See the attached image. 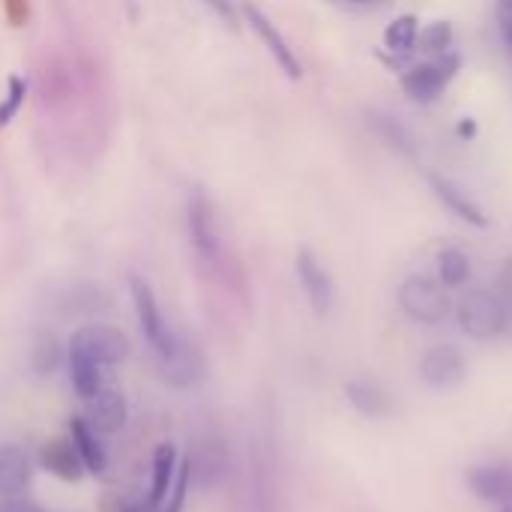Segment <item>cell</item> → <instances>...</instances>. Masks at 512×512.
I'll return each mask as SVG.
<instances>
[{"label":"cell","instance_id":"6da1fadb","mask_svg":"<svg viewBox=\"0 0 512 512\" xmlns=\"http://www.w3.org/2000/svg\"><path fill=\"white\" fill-rule=\"evenodd\" d=\"M129 294H132L135 318H138V327H141L147 345L156 351L159 360L171 357L183 336L168 324V318H165V312H162V306H159V300H156L150 282H147L144 276L132 273V276H129Z\"/></svg>","mask_w":512,"mask_h":512},{"label":"cell","instance_id":"7a4b0ae2","mask_svg":"<svg viewBox=\"0 0 512 512\" xmlns=\"http://www.w3.org/2000/svg\"><path fill=\"white\" fill-rule=\"evenodd\" d=\"M186 234H189V243H192L198 261H204L210 267L225 261V240H222V231H219V216H216V207H213V201H210V195L204 189H195L189 195Z\"/></svg>","mask_w":512,"mask_h":512},{"label":"cell","instance_id":"3957f363","mask_svg":"<svg viewBox=\"0 0 512 512\" xmlns=\"http://www.w3.org/2000/svg\"><path fill=\"white\" fill-rule=\"evenodd\" d=\"M459 69H462V57L450 48L444 54H435V57L411 66L402 75V90H405L408 99H414L420 105H429L450 87V81L456 78Z\"/></svg>","mask_w":512,"mask_h":512},{"label":"cell","instance_id":"277c9868","mask_svg":"<svg viewBox=\"0 0 512 512\" xmlns=\"http://www.w3.org/2000/svg\"><path fill=\"white\" fill-rule=\"evenodd\" d=\"M456 321L471 339H495L507 330V315L495 291L474 288L456 303Z\"/></svg>","mask_w":512,"mask_h":512},{"label":"cell","instance_id":"5b68a950","mask_svg":"<svg viewBox=\"0 0 512 512\" xmlns=\"http://www.w3.org/2000/svg\"><path fill=\"white\" fill-rule=\"evenodd\" d=\"M399 306L402 312L417 321V324H441L447 315H450V297H447V288L438 282V279H429V276H408L399 288Z\"/></svg>","mask_w":512,"mask_h":512},{"label":"cell","instance_id":"8992f818","mask_svg":"<svg viewBox=\"0 0 512 512\" xmlns=\"http://www.w3.org/2000/svg\"><path fill=\"white\" fill-rule=\"evenodd\" d=\"M66 354H81L105 369L120 366L129 357V339L123 330L108 324H84L72 333Z\"/></svg>","mask_w":512,"mask_h":512},{"label":"cell","instance_id":"52a82bcc","mask_svg":"<svg viewBox=\"0 0 512 512\" xmlns=\"http://www.w3.org/2000/svg\"><path fill=\"white\" fill-rule=\"evenodd\" d=\"M420 378L432 390H456L468 378V360L456 345H435L420 360Z\"/></svg>","mask_w":512,"mask_h":512},{"label":"cell","instance_id":"ba28073f","mask_svg":"<svg viewBox=\"0 0 512 512\" xmlns=\"http://www.w3.org/2000/svg\"><path fill=\"white\" fill-rule=\"evenodd\" d=\"M243 15H246V24L255 30V36H258V39L264 42V48L270 51V57L276 60V66H279L291 81H300V78H303V63L297 60L294 48H291L288 39L279 33V27L270 21V15L261 12L255 3H246V6H243Z\"/></svg>","mask_w":512,"mask_h":512},{"label":"cell","instance_id":"9c48e42d","mask_svg":"<svg viewBox=\"0 0 512 512\" xmlns=\"http://www.w3.org/2000/svg\"><path fill=\"white\" fill-rule=\"evenodd\" d=\"M297 279H300V288H303V294H306V300H309V306H312V312L318 315V318H324L330 309H333V279H330V273H327V267L318 261V255L312 252V249H300L297 252Z\"/></svg>","mask_w":512,"mask_h":512},{"label":"cell","instance_id":"30bf717a","mask_svg":"<svg viewBox=\"0 0 512 512\" xmlns=\"http://www.w3.org/2000/svg\"><path fill=\"white\" fill-rule=\"evenodd\" d=\"M126 417H129V405H126V396L105 384L96 396L87 399V423L99 432V435H114L126 426Z\"/></svg>","mask_w":512,"mask_h":512},{"label":"cell","instance_id":"8fae6325","mask_svg":"<svg viewBox=\"0 0 512 512\" xmlns=\"http://www.w3.org/2000/svg\"><path fill=\"white\" fill-rule=\"evenodd\" d=\"M468 489L495 507H512V465H474L468 471Z\"/></svg>","mask_w":512,"mask_h":512},{"label":"cell","instance_id":"7c38bea8","mask_svg":"<svg viewBox=\"0 0 512 512\" xmlns=\"http://www.w3.org/2000/svg\"><path fill=\"white\" fill-rule=\"evenodd\" d=\"M159 363H162L165 381H168L171 387H177V390L195 387V384L204 378V372H207V363H204L201 351H198L189 339H180V345L174 348V354L165 357V360H159Z\"/></svg>","mask_w":512,"mask_h":512},{"label":"cell","instance_id":"4fadbf2b","mask_svg":"<svg viewBox=\"0 0 512 512\" xmlns=\"http://www.w3.org/2000/svg\"><path fill=\"white\" fill-rule=\"evenodd\" d=\"M39 465H42L51 477L66 480V483H78V480L87 474V468H84V462H81V453H78V447L72 444V438H51L48 444H42V450H39Z\"/></svg>","mask_w":512,"mask_h":512},{"label":"cell","instance_id":"5bb4252c","mask_svg":"<svg viewBox=\"0 0 512 512\" xmlns=\"http://www.w3.org/2000/svg\"><path fill=\"white\" fill-rule=\"evenodd\" d=\"M345 399L351 402V408L366 417V420H384L393 414V399L390 393L378 384V381H369V378H354L345 384Z\"/></svg>","mask_w":512,"mask_h":512},{"label":"cell","instance_id":"9a60e30c","mask_svg":"<svg viewBox=\"0 0 512 512\" xmlns=\"http://www.w3.org/2000/svg\"><path fill=\"white\" fill-rule=\"evenodd\" d=\"M429 186H432V192L438 195V201H441L453 216H459L462 222H468V225H474V228H489V216H486V213L468 198V192L459 189L450 177L429 174Z\"/></svg>","mask_w":512,"mask_h":512},{"label":"cell","instance_id":"2e32d148","mask_svg":"<svg viewBox=\"0 0 512 512\" xmlns=\"http://www.w3.org/2000/svg\"><path fill=\"white\" fill-rule=\"evenodd\" d=\"M33 465L18 444L0 447V498H21L30 486Z\"/></svg>","mask_w":512,"mask_h":512},{"label":"cell","instance_id":"e0dca14e","mask_svg":"<svg viewBox=\"0 0 512 512\" xmlns=\"http://www.w3.org/2000/svg\"><path fill=\"white\" fill-rule=\"evenodd\" d=\"M69 438H72V444L78 447L87 474H93V477L105 474V468H108L105 447L99 444V432H96L81 414H72V417H69Z\"/></svg>","mask_w":512,"mask_h":512},{"label":"cell","instance_id":"ac0fdd59","mask_svg":"<svg viewBox=\"0 0 512 512\" xmlns=\"http://www.w3.org/2000/svg\"><path fill=\"white\" fill-rule=\"evenodd\" d=\"M177 465H180V453L174 444H159L153 453V477H150V495H147V507L156 512L162 507L174 477H177Z\"/></svg>","mask_w":512,"mask_h":512},{"label":"cell","instance_id":"d6986e66","mask_svg":"<svg viewBox=\"0 0 512 512\" xmlns=\"http://www.w3.org/2000/svg\"><path fill=\"white\" fill-rule=\"evenodd\" d=\"M417 36H420V21L417 15L405 12V15H396L387 30H384V48L396 57H408L414 48H417Z\"/></svg>","mask_w":512,"mask_h":512},{"label":"cell","instance_id":"ffe728a7","mask_svg":"<svg viewBox=\"0 0 512 512\" xmlns=\"http://www.w3.org/2000/svg\"><path fill=\"white\" fill-rule=\"evenodd\" d=\"M105 366L81 357V354H69V378H72V387L75 393L87 402L90 396H96L102 387H105Z\"/></svg>","mask_w":512,"mask_h":512},{"label":"cell","instance_id":"44dd1931","mask_svg":"<svg viewBox=\"0 0 512 512\" xmlns=\"http://www.w3.org/2000/svg\"><path fill=\"white\" fill-rule=\"evenodd\" d=\"M471 279V258L462 249H444L438 255V282L444 288H462Z\"/></svg>","mask_w":512,"mask_h":512},{"label":"cell","instance_id":"7402d4cb","mask_svg":"<svg viewBox=\"0 0 512 512\" xmlns=\"http://www.w3.org/2000/svg\"><path fill=\"white\" fill-rule=\"evenodd\" d=\"M60 363H63V345L57 342L54 333H42L36 339V345H33V369H36V375L48 378V375H54L60 369Z\"/></svg>","mask_w":512,"mask_h":512},{"label":"cell","instance_id":"603a6c76","mask_svg":"<svg viewBox=\"0 0 512 512\" xmlns=\"http://www.w3.org/2000/svg\"><path fill=\"white\" fill-rule=\"evenodd\" d=\"M189 486H192V459L186 456V459H180L177 477H174V483H171V489H168L162 507L156 512H183V507H186V495H189Z\"/></svg>","mask_w":512,"mask_h":512},{"label":"cell","instance_id":"cb8c5ba5","mask_svg":"<svg viewBox=\"0 0 512 512\" xmlns=\"http://www.w3.org/2000/svg\"><path fill=\"white\" fill-rule=\"evenodd\" d=\"M417 45H420V51H426L429 57L450 51V48H453V24H450V21H435V24L423 27L420 36H417Z\"/></svg>","mask_w":512,"mask_h":512},{"label":"cell","instance_id":"d4e9b609","mask_svg":"<svg viewBox=\"0 0 512 512\" xmlns=\"http://www.w3.org/2000/svg\"><path fill=\"white\" fill-rule=\"evenodd\" d=\"M24 96H27V84L21 81V78H9V93H6V102L0 105V126H6L15 114H18V108L24 105Z\"/></svg>","mask_w":512,"mask_h":512},{"label":"cell","instance_id":"484cf974","mask_svg":"<svg viewBox=\"0 0 512 512\" xmlns=\"http://www.w3.org/2000/svg\"><path fill=\"white\" fill-rule=\"evenodd\" d=\"M495 18H498V30H501V36H504V42L512 45V0H498Z\"/></svg>","mask_w":512,"mask_h":512},{"label":"cell","instance_id":"4316f807","mask_svg":"<svg viewBox=\"0 0 512 512\" xmlns=\"http://www.w3.org/2000/svg\"><path fill=\"white\" fill-rule=\"evenodd\" d=\"M0 512H45L39 504L27 501V498H3Z\"/></svg>","mask_w":512,"mask_h":512},{"label":"cell","instance_id":"83f0119b","mask_svg":"<svg viewBox=\"0 0 512 512\" xmlns=\"http://www.w3.org/2000/svg\"><path fill=\"white\" fill-rule=\"evenodd\" d=\"M207 6H210V9H216V15H219V18H225L228 24H237V9H234V3H231V0H207Z\"/></svg>","mask_w":512,"mask_h":512},{"label":"cell","instance_id":"f1b7e54d","mask_svg":"<svg viewBox=\"0 0 512 512\" xmlns=\"http://www.w3.org/2000/svg\"><path fill=\"white\" fill-rule=\"evenodd\" d=\"M459 135H462V138H474V135H477V123H474L471 117H465V120L459 123Z\"/></svg>","mask_w":512,"mask_h":512},{"label":"cell","instance_id":"f546056e","mask_svg":"<svg viewBox=\"0 0 512 512\" xmlns=\"http://www.w3.org/2000/svg\"><path fill=\"white\" fill-rule=\"evenodd\" d=\"M117 512H153V510L147 507V501H144V504H138V501H123Z\"/></svg>","mask_w":512,"mask_h":512},{"label":"cell","instance_id":"4dcf8cb0","mask_svg":"<svg viewBox=\"0 0 512 512\" xmlns=\"http://www.w3.org/2000/svg\"><path fill=\"white\" fill-rule=\"evenodd\" d=\"M348 3H372V0H348Z\"/></svg>","mask_w":512,"mask_h":512},{"label":"cell","instance_id":"1f68e13d","mask_svg":"<svg viewBox=\"0 0 512 512\" xmlns=\"http://www.w3.org/2000/svg\"><path fill=\"white\" fill-rule=\"evenodd\" d=\"M498 512H512V507H498Z\"/></svg>","mask_w":512,"mask_h":512}]
</instances>
